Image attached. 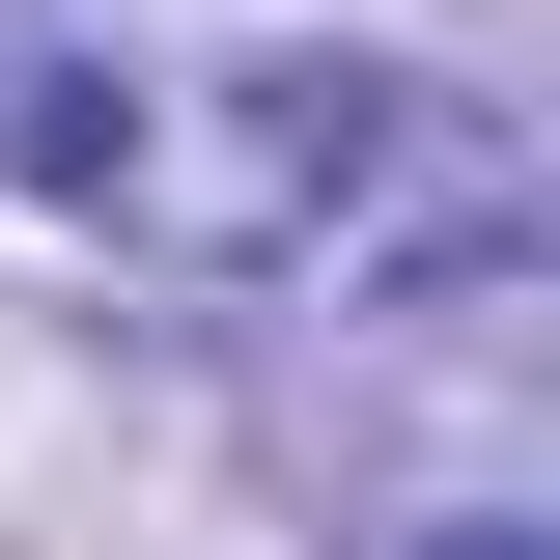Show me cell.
Returning <instances> with one entry per match:
<instances>
[{"label": "cell", "mask_w": 560, "mask_h": 560, "mask_svg": "<svg viewBox=\"0 0 560 560\" xmlns=\"http://www.w3.org/2000/svg\"><path fill=\"white\" fill-rule=\"evenodd\" d=\"M477 560H504V533H477Z\"/></svg>", "instance_id": "obj_1"}]
</instances>
